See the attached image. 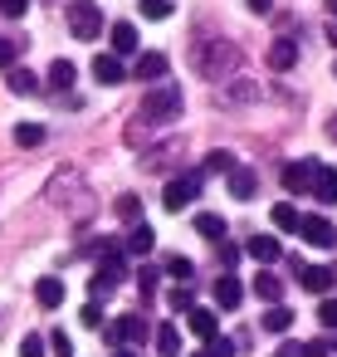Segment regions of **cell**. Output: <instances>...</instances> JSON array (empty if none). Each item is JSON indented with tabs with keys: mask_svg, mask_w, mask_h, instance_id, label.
Returning <instances> with one entry per match:
<instances>
[{
	"mask_svg": "<svg viewBox=\"0 0 337 357\" xmlns=\"http://www.w3.org/2000/svg\"><path fill=\"white\" fill-rule=\"evenodd\" d=\"M191 64H196V74L201 79H230L235 69H240V50L230 45V40H201L196 45V54H191Z\"/></svg>",
	"mask_w": 337,
	"mask_h": 357,
	"instance_id": "obj_1",
	"label": "cell"
},
{
	"mask_svg": "<svg viewBox=\"0 0 337 357\" xmlns=\"http://www.w3.org/2000/svg\"><path fill=\"white\" fill-rule=\"evenodd\" d=\"M181 103H186L181 89H176V84H162V89H152L137 108H142V123H147V128H162V123H176V118H181Z\"/></svg>",
	"mask_w": 337,
	"mask_h": 357,
	"instance_id": "obj_2",
	"label": "cell"
},
{
	"mask_svg": "<svg viewBox=\"0 0 337 357\" xmlns=\"http://www.w3.org/2000/svg\"><path fill=\"white\" fill-rule=\"evenodd\" d=\"M69 30L79 40H98L103 35V10L93 6V0H69Z\"/></svg>",
	"mask_w": 337,
	"mask_h": 357,
	"instance_id": "obj_3",
	"label": "cell"
},
{
	"mask_svg": "<svg viewBox=\"0 0 337 357\" xmlns=\"http://www.w3.org/2000/svg\"><path fill=\"white\" fill-rule=\"evenodd\" d=\"M196 196H201V172H181V176H171V181H166L162 206H166V211H186Z\"/></svg>",
	"mask_w": 337,
	"mask_h": 357,
	"instance_id": "obj_4",
	"label": "cell"
},
{
	"mask_svg": "<svg viewBox=\"0 0 337 357\" xmlns=\"http://www.w3.org/2000/svg\"><path fill=\"white\" fill-rule=\"evenodd\" d=\"M293 264H298L293 274H298V284H303L308 294H327V289L337 284V269H332V264H303V259H293Z\"/></svg>",
	"mask_w": 337,
	"mask_h": 357,
	"instance_id": "obj_5",
	"label": "cell"
},
{
	"mask_svg": "<svg viewBox=\"0 0 337 357\" xmlns=\"http://www.w3.org/2000/svg\"><path fill=\"white\" fill-rule=\"evenodd\" d=\"M108 342H123V347H132V342H147V318H137V313H123V318H113V323H108Z\"/></svg>",
	"mask_w": 337,
	"mask_h": 357,
	"instance_id": "obj_6",
	"label": "cell"
},
{
	"mask_svg": "<svg viewBox=\"0 0 337 357\" xmlns=\"http://www.w3.org/2000/svg\"><path fill=\"white\" fill-rule=\"evenodd\" d=\"M298 235H303L308 245H318V250H332V245H337V230H332L327 215H303V220H298Z\"/></svg>",
	"mask_w": 337,
	"mask_h": 357,
	"instance_id": "obj_7",
	"label": "cell"
},
{
	"mask_svg": "<svg viewBox=\"0 0 337 357\" xmlns=\"http://www.w3.org/2000/svg\"><path fill=\"white\" fill-rule=\"evenodd\" d=\"M118 284H123V255L113 250V255L103 259V269L93 274V298H103V294H113Z\"/></svg>",
	"mask_w": 337,
	"mask_h": 357,
	"instance_id": "obj_8",
	"label": "cell"
},
{
	"mask_svg": "<svg viewBox=\"0 0 337 357\" xmlns=\"http://www.w3.org/2000/svg\"><path fill=\"white\" fill-rule=\"evenodd\" d=\"M93 79H98L103 89H118V84L127 79V69H123L118 54H98V59H93Z\"/></svg>",
	"mask_w": 337,
	"mask_h": 357,
	"instance_id": "obj_9",
	"label": "cell"
},
{
	"mask_svg": "<svg viewBox=\"0 0 337 357\" xmlns=\"http://www.w3.org/2000/svg\"><path fill=\"white\" fill-rule=\"evenodd\" d=\"M313 167H318V162H288V167H283V191H293V196L313 191Z\"/></svg>",
	"mask_w": 337,
	"mask_h": 357,
	"instance_id": "obj_10",
	"label": "cell"
},
{
	"mask_svg": "<svg viewBox=\"0 0 337 357\" xmlns=\"http://www.w3.org/2000/svg\"><path fill=\"white\" fill-rule=\"evenodd\" d=\"M127 74H137L142 84H157V79H166V54H157V50L152 54H137V64Z\"/></svg>",
	"mask_w": 337,
	"mask_h": 357,
	"instance_id": "obj_11",
	"label": "cell"
},
{
	"mask_svg": "<svg viewBox=\"0 0 337 357\" xmlns=\"http://www.w3.org/2000/svg\"><path fill=\"white\" fill-rule=\"evenodd\" d=\"M313 196L322 206H337V167H313Z\"/></svg>",
	"mask_w": 337,
	"mask_h": 357,
	"instance_id": "obj_12",
	"label": "cell"
},
{
	"mask_svg": "<svg viewBox=\"0 0 337 357\" xmlns=\"http://www.w3.org/2000/svg\"><path fill=\"white\" fill-rule=\"evenodd\" d=\"M240 298H244V284H240L235 274H220V279H215V303H220V308H240Z\"/></svg>",
	"mask_w": 337,
	"mask_h": 357,
	"instance_id": "obj_13",
	"label": "cell"
},
{
	"mask_svg": "<svg viewBox=\"0 0 337 357\" xmlns=\"http://www.w3.org/2000/svg\"><path fill=\"white\" fill-rule=\"evenodd\" d=\"M254 191H259L254 172H249V167H235V172H230V196H235V201H254Z\"/></svg>",
	"mask_w": 337,
	"mask_h": 357,
	"instance_id": "obj_14",
	"label": "cell"
},
{
	"mask_svg": "<svg viewBox=\"0 0 337 357\" xmlns=\"http://www.w3.org/2000/svg\"><path fill=\"white\" fill-rule=\"evenodd\" d=\"M74 79H79V69H74L69 59H54V64H49V89H54V93H69Z\"/></svg>",
	"mask_w": 337,
	"mask_h": 357,
	"instance_id": "obj_15",
	"label": "cell"
},
{
	"mask_svg": "<svg viewBox=\"0 0 337 357\" xmlns=\"http://www.w3.org/2000/svg\"><path fill=\"white\" fill-rule=\"evenodd\" d=\"M244 250H249V255H254V259H259V264H274V259H279V255H283V250H279V240H274V235H249V245H244Z\"/></svg>",
	"mask_w": 337,
	"mask_h": 357,
	"instance_id": "obj_16",
	"label": "cell"
},
{
	"mask_svg": "<svg viewBox=\"0 0 337 357\" xmlns=\"http://www.w3.org/2000/svg\"><path fill=\"white\" fill-rule=\"evenodd\" d=\"M35 298H40V308H59V303H64V284H59L54 274H45V279L35 284Z\"/></svg>",
	"mask_w": 337,
	"mask_h": 357,
	"instance_id": "obj_17",
	"label": "cell"
},
{
	"mask_svg": "<svg viewBox=\"0 0 337 357\" xmlns=\"http://www.w3.org/2000/svg\"><path fill=\"white\" fill-rule=\"evenodd\" d=\"M186 328H191L196 337H205V342H210V337H220V333H215V313H210V308H191V313H186Z\"/></svg>",
	"mask_w": 337,
	"mask_h": 357,
	"instance_id": "obj_18",
	"label": "cell"
},
{
	"mask_svg": "<svg viewBox=\"0 0 337 357\" xmlns=\"http://www.w3.org/2000/svg\"><path fill=\"white\" fill-rule=\"evenodd\" d=\"M298 64V50H293V40H279V45H269V69H293Z\"/></svg>",
	"mask_w": 337,
	"mask_h": 357,
	"instance_id": "obj_19",
	"label": "cell"
},
{
	"mask_svg": "<svg viewBox=\"0 0 337 357\" xmlns=\"http://www.w3.org/2000/svg\"><path fill=\"white\" fill-rule=\"evenodd\" d=\"M152 245H157L152 225H147V220H137V225H132V235H127V250H132V255H152Z\"/></svg>",
	"mask_w": 337,
	"mask_h": 357,
	"instance_id": "obj_20",
	"label": "cell"
},
{
	"mask_svg": "<svg viewBox=\"0 0 337 357\" xmlns=\"http://www.w3.org/2000/svg\"><path fill=\"white\" fill-rule=\"evenodd\" d=\"M6 84H10V93H35V89H40V79H35L30 69H20V64L6 69Z\"/></svg>",
	"mask_w": 337,
	"mask_h": 357,
	"instance_id": "obj_21",
	"label": "cell"
},
{
	"mask_svg": "<svg viewBox=\"0 0 337 357\" xmlns=\"http://www.w3.org/2000/svg\"><path fill=\"white\" fill-rule=\"evenodd\" d=\"M157 352H162V357H181V333H176L171 323L157 328Z\"/></svg>",
	"mask_w": 337,
	"mask_h": 357,
	"instance_id": "obj_22",
	"label": "cell"
},
{
	"mask_svg": "<svg viewBox=\"0 0 337 357\" xmlns=\"http://www.w3.org/2000/svg\"><path fill=\"white\" fill-rule=\"evenodd\" d=\"M113 50H118V54H132V50H137V30H132L127 20L113 25Z\"/></svg>",
	"mask_w": 337,
	"mask_h": 357,
	"instance_id": "obj_23",
	"label": "cell"
},
{
	"mask_svg": "<svg viewBox=\"0 0 337 357\" xmlns=\"http://www.w3.org/2000/svg\"><path fill=\"white\" fill-rule=\"evenodd\" d=\"M269 215H274V225H279V230H293V235H298V220H303V215H298V211H293L288 201H279V206H274Z\"/></svg>",
	"mask_w": 337,
	"mask_h": 357,
	"instance_id": "obj_24",
	"label": "cell"
},
{
	"mask_svg": "<svg viewBox=\"0 0 337 357\" xmlns=\"http://www.w3.org/2000/svg\"><path fill=\"white\" fill-rule=\"evenodd\" d=\"M254 294L259 298H269V303H279V294H283V284L269 274V269H259V279H254Z\"/></svg>",
	"mask_w": 337,
	"mask_h": 357,
	"instance_id": "obj_25",
	"label": "cell"
},
{
	"mask_svg": "<svg viewBox=\"0 0 337 357\" xmlns=\"http://www.w3.org/2000/svg\"><path fill=\"white\" fill-rule=\"evenodd\" d=\"M45 137H49V132H45L40 123H20V128H15V142H20V147H40Z\"/></svg>",
	"mask_w": 337,
	"mask_h": 357,
	"instance_id": "obj_26",
	"label": "cell"
},
{
	"mask_svg": "<svg viewBox=\"0 0 337 357\" xmlns=\"http://www.w3.org/2000/svg\"><path fill=\"white\" fill-rule=\"evenodd\" d=\"M176 157H181V142H162V152L142 157V167H152V172H157V167H166V162H176Z\"/></svg>",
	"mask_w": 337,
	"mask_h": 357,
	"instance_id": "obj_27",
	"label": "cell"
},
{
	"mask_svg": "<svg viewBox=\"0 0 337 357\" xmlns=\"http://www.w3.org/2000/svg\"><path fill=\"white\" fill-rule=\"evenodd\" d=\"M288 323H293V308H283V303H274V308L264 313V328H269V333H283Z\"/></svg>",
	"mask_w": 337,
	"mask_h": 357,
	"instance_id": "obj_28",
	"label": "cell"
},
{
	"mask_svg": "<svg viewBox=\"0 0 337 357\" xmlns=\"http://www.w3.org/2000/svg\"><path fill=\"white\" fill-rule=\"evenodd\" d=\"M196 230H201L205 240H225V220H220V215H196Z\"/></svg>",
	"mask_w": 337,
	"mask_h": 357,
	"instance_id": "obj_29",
	"label": "cell"
},
{
	"mask_svg": "<svg viewBox=\"0 0 337 357\" xmlns=\"http://www.w3.org/2000/svg\"><path fill=\"white\" fill-rule=\"evenodd\" d=\"M118 215L137 225V220H142V201H137V196H118Z\"/></svg>",
	"mask_w": 337,
	"mask_h": 357,
	"instance_id": "obj_30",
	"label": "cell"
},
{
	"mask_svg": "<svg viewBox=\"0 0 337 357\" xmlns=\"http://www.w3.org/2000/svg\"><path fill=\"white\" fill-rule=\"evenodd\" d=\"M137 6H142L147 20H166L171 15V0H137Z\"/></svg>",
	"mask_w": 337,
	"mask_h": 357,
	"instance_id": "obj_31",
	"label": "cell"
},
{
	"mask_svg": "<svg viewBox=\"0 0 337 357\" xmlns=\"http://www.w3.org/2000/svg\"><path fill=\"white\" fill-rule=\"evenodd\" d=\"M45 352H49V347H45L40 333H25V337H20V357H45Z\"/></svg>",
	"mask_w": 337,
	"mask_h": 357,
	"instance_id": "obj_32",
	"label": "cell"
},
{
	"mask_svg": "<svg viewBox=\"0 0 337 357\" xmlns=\"http://www.w3.org/2000/svg\"><path fill=\"white\" fill-rule=\"evenodd\" d=\"M235 167H240V162H235L230 152H210V162H205V172H225V176H230Z\"/></svg>",
	"mask_w": 337,
	"mask_h": 357,
	"instance_id": "obj_33",
	"label": "cell"
},
{
	"mask_svg": "<svg viewBox=\"0 0 337 357\" xmlns=\"http://www.w3.org/2000/svg\"><path fill=\"white\" fill-rule=\"evenodd\" d=\"M166 274H171V279H191L196 269H191V259H186V255H171V259H166Z\"/></svg>",
	"mask_w": 337,
	"mask_h": 357,
	"instance_id": "obj_34",
	"label": "cell"
},
{
	"mask_svg": "<svg viewBox=\"0 0 337 357\" xmlns=\"http://www.w3.org/2000/svg\"><path fill=\"white\" fill-rule=\"evenodd\" d=\"M30 10V0H0V20H20Z\"/></svg>",
	"mask_w": 337,
	"mask_h": 357,
	"instance_id": "obj_35",
	"label": "cell"
},
{
	"mask_svg": "<svg viewBox=\"0 0 337 357\" xmlns=\"http://www.w3.org/2000/svg\"><path fill=\"white\" fill-rule=\"evenodd\" d=\"M166 308H171V313H191V294H186V289H171V294H166Z\"/></svg>",
	"mask_w": 337,
	"mask_h": 357,
	"instance_id": "obj_36",
	"label": "cell"
},
{
	"mask_svg": "<svg viewBox=\"0 0 337 357\" xmlns=\"http://www.w3.org/2000/svg\"><path fill=\"white\" fill-rule=\"evenodd\" d=\"M15 59H20L15 40H6V35H0V69H15Z\"/></svg>",
	"mask_w": 337,
	"mask_h": 357,
	"instance_id": "obj_37",
	"label": "cell"
},
{
	"mask_svg": "<svg viewBox=\"0 0 337 357\" xmlns=\"http://www.w3.org/2000/svg\"><path fill=\"white\" fill-rule=\"evenodd\" d=\"M288 357H327V342H303V347H288Z\"/></svg>",
	"mask_w": 337,
	"mask_h": 357,
	"instance_id": "obj_38",
	"label": "cell"
},
{
	"mask_svg": "<svg viewBox=\"0 0 337 357\" xmlns=\"http://www.w3.org/2000/svg\"><path fill=\"white\" fill-rule=\"evenodd\" d=\"M235 259H240V245H230V240H220V264H225V274L235 269Z\"/></svg>",
	"mask_w": 337,
	"mask_h": 357,
	"instance_id": "obj_39",
	"label": "cell"
},
{
	"mask_svg": "<svg viewBox=\"0 0 337 357\" xmlns=\"http://www.w3.org/2000/svg\"><path fill=\"white\" fill-rule=\"evenodd\" d=\"M137 289H142V298H152V289H157V269H152V264L137 274Z\"/></svg>",
	"mask_w": 337,
	"mask_h": 357,
	"instance_id": "obj_40",
	"label": "cell"
},
{
	"mask_svg": "<svg viewBox=\"0 0 337 357\" xmlns=\"http://www.w3.org/2000/svg\"><path fill=\"white\" fill-rule=\"evenodd\" d=\"M318 318H322V328H337V298L318 303Z\"/></svg>",
	"mask_w": 337,
	"mask_h": 357,
	"instance_id": "obj_41",
	"label": "cell"
},
{
	"mask_svg": "<svg viewBox=\"0 0 337 357\" xmlns=\"http://www.w3.org/2000/svg\"><path fill=\"white\" fill-rule=\"evenodd\" d=\"M230 98H235V103H249V98H259V89H254V84H235Z\"/></svg>",
	"mask_w": 337,
	"mask_h": 357,
	"instance_id": "obj_42",
	"label": "cell"
},
{
	"mask_svg": "<svg viewBox=\"0 0 337 357\" xmlns=\"http://www.w3.org/2000/svg\"><path fill=\"white\" fill-rule=\"evenodd\" d=\"M205 352H210V357H235V347H230L225 337H210V347H205Z\"/></svg>",
	"mask_w": 337,
	"mask_h": 357,
	"instance_id": "obj_43",
	"label": "cell"
},
{
	"mask_svg": "<svg viewBox=\"0 0 337 357\" xmlns=\"http://www.w3.org/2000/svg\"><path fill=\"white\" fill-rule=\"evenodd\" d=\"M49 342H54V352H59V357H74V347H69V333H54Z\"/></svg>",
	"mask_w": 337,
	"mask_h": 357,
	"instance_id": "obj_44",
	"label": "cell"
},
{
	"mask_svg": "<svg viewBox=\"0 0 337 357\" xmlns=\"http://www.w3.org/2000/svg\"><path fill=\"white\" fill-rule=\"evenodd\" d=\"M84 323H88V328H98V323H103V308H98V303H88V308H84Z\"/></svg>",
	"mask_w": 337,
	"mask_h": 357,
	"instance_id": "obj_45",
	"label": "cell"
},
{
	"mask_svg": "<svg viewBox=\"0 0 337 357\" xmlns=\"http://www.w3.org/2000/svg\"><path fill=\"white\" fill-rule=\"evenodd\" d=\"M244 6H249L254 15H269V10H274V0H244Z\"/></svg>",
	"mask_w": 337,
	"mask_h": 357,
	"instance_id": "obj_46",
	"label": "cell"
},
{
	"mask_svg": "<svg viewBox=\"0 0 337 357\" xmlns=\"http://www.w3.org/2000/svg\"><path fill=\"white\" fill-rule=\"evenodd\" d=\"M327 40H332V45H337V20H332V25H327Z\"/></svg>",
	"mask_w": 337,
	"mask_h": 357,
	"instance_id": "obj_47",
	"label": "cell"
},
{
	"mask_svg": "<svg viewBox=\"0 0 337 357\" xmlns=\"http://www.w3.org/2000/svg\"><path fill=\"white\" fill-rule=\"evenodd\" d=\"M327 137H337V118H332V123H327Z\"/></svg>",
	"mask_w": 337,
	"mask_h": 357,
	"instance_id": "obj_48",
	"label": "cell"
},
{
	"mask_svg": "<svg viewBox=\"0 0 337 357\" xmlns=\"http://www.w3.org/2000/svg\"><path fill=\"white\" fill-rule=\"evenodd\" d=\"M327 10H332V15H337V0H327Z\"/></svg>",
	"mask_w": 337,
	"mask_h": 357,
	"instance_id": "obj_49",
	"label": "cell"
},
{
	"mask_svg": "<svg viewBox=\"0 0 337 357\" xmlns=\"http://www.w3.org/2000/svg\"><path fill=\"white\" fill-rule=\"evenodd\" d=\"M118 357H132V352H118Z\"/></svg>",
	"mask_w": 337,
	"mask_h": 357,
	"instance_id": "obj_50",
	"label": "cell"
},
{
	"mask_svg": "<svg viewBox=\"0 0 337 357\" xmlns=\"http://www.w3.org/2000/svg\"><path fill=\"white\" fill-rule=\"evenodd\" d=\"M196 357H210V352H196Z\"/></svg>",
	"mask_w": 337,
	"mask_h": 357,
	"instance_id": "obj_51",
	"label": "cell"
},
{
	"mask_svg": "<svg viewBox=\"0 0 337 357\" xmlns=\"http://www.w3.org/2000/svg\"><path fill=\"white\" fill-rule=\"evenodd\" d=\"M332 74H337V64H332Z\"/></svg>",
	"mask_w": 337,
	"mask_h": 357,
	"instance_id": "obj_52",
	"label": "cell"
}]
</instances>
